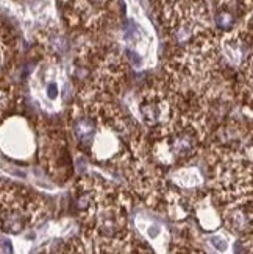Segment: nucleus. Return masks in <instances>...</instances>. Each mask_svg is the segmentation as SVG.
<instances>
[{"label":"nucleus","instance_id":"nucleus-1","mask_svg":"<svg viewBox=\"0 0 253 254\" xmlns=\"http://www.w3.org/2000/svg\"><path fill=\"white\" fill-rule=\"evenodd\" d=\"M79 242L84 254H114L136 236L130 228L131 193L98 175H84L74 186Z\"/></svg>","mask_w":253,"mask_h":254},{"label":"nucleus","instance_id":"nucleus-2","mask_svg":"<svg viewBox=\"0 0 253 254\" xmlns=\"http://www.w3.org/2000/svg\"><path fill=\"white\" fill-rule=\"evenodd\" d=\"M225 139L210 148V196L221 214L222 225L243 237L252 234V159L238 129H222Z\"/></svg>","mask_w":253,"mask_h":254},{"label":"nucleus","instance_id":"nucleus-3","mask_svg":"<svg viewBox=\"0 0 253 254\" xmlns=\"http://www.w3.org/2000/svg\"><path fill=\"white\" fill-rule=\"evenodd\" d=\"M210 134V117L205 111L189 106L177 111L166 125L144 134L149 159L163 170L178 169L199 154Z\"/></svg>","mask_w":253,"mask_h":254},{"label":"nucleus","instance_id":"nucleus-4","mask_svg":"<svg viewBox=\"0 0 253 254\" xmlns=\"http://www.w3.org/2000/svg\"><path fill=\"white\" fill-rule=\"evenodd\" d=\"M46 215L47 204L38 193L13 181H0V231L20 234Z\"/></svg>","mask_w":253,"mask_h":254},{"label":"nucleus","instance_id":"nucleus-5","mask_svg":"<svg viewBox=\"0 0 253 254\" xmlns=\"http://www.w3.org/2000/svg\"><path fill=\"white\" fill-rule=\"evenodd\" d=\"M41 158L47 165L49 173L55 180L64 183L71 175V154L68 151V140L61 131L42 132Z\"/></svg>","mask_w":253,"mask_h":254},{"label":"nucleus","instance_id":"nucleus-6","mask_svg":"<svg viewBox=\"0 0 253 254\" xmlns=\"http://www.w3.org/2000/svg\"><path fill=\"white\" fill-rule=\"evenodd\" d=\"M169 254H208L191 236H178L172 242Z\"/></svg>","mask_w":253,"mask_h":254},{"label":"nucleus","instance_id":"nucleus-7","mask_svg":"<svg viewBox=\"0 0 253 254\" xmlns=\"http://www.w3.org/2000/svg\"><path fill=\"white\" fill-rule=\"evenodd\" d=\"M114 254H155V251H153L146 242H142L138 236H133Z\"/></svg>","mask_w":253,"mask_h":254},{"label":"nucleus","instance_id":"nucleus-8","mask_svg":"<svg viewBox=\"0 0 253 254\" xmlns=\"http://www.w3.org/2000/svg\"><path fill=\"white\" fill-rule=\"evenodd\" d=\"M41 254H84V253H83V248L80 245L79 239H71L68 242H63V244L47 248Z\"/></svg>","mask_w":253,"mask_h":254},{"label":"nucleus","instance_id":"nucleus-9","mask_svg":"<svg viewBox=\"0 0 253 254\" xmlns=\"http://www.w3.org/2000/svg\"><path fill=\"white\" fill-rule=\"evenodd\" d=\"M6 63H8V47L5 41L2 39V36H0V78H2V75L5 73Z\"/></svg>","mask_w":253,"mask_h":254}]
</instances>
